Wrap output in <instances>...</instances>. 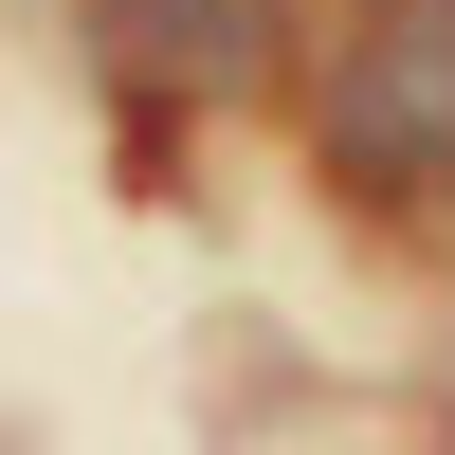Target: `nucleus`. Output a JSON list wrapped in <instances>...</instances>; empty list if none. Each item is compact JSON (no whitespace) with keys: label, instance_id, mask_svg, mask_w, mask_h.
<instances>
[{"label":"nucleus","instance_id":"1","mask_svg":"<svg viewBox=\"0 0 455 455\" xmlns=\"http://www.w3.org/2000/svg\"><path fill=\"white\" fill-rule=\"evenodd\" d=\"M328 164L364 201H455V0H364L328 73Z\"/></svg>","mask_w":455,"mask_h":455},{"label":"nucleus","instance_id":"2","mask_svg":"<svg viewBox=\"0 0 455 455\" xmlns=\"http://www.w3.org/2000/svg\"><path fill=\"white\" fill-rule=\"evenodd\" d=\"M109 73H146V92H255L291 36V0H92Z\"/></svg>","mask_w":455,"mask_h":455}]
</instances>
